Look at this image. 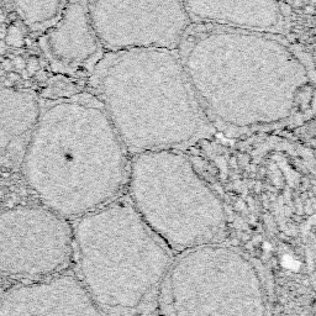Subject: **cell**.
<instances>
[{
  "label": "cell",
  "mask_w": 316,
  "mask_h": 316,
  "mask_svg": "<svg viewBox=\"0 0 316 316\" xmlns=\"http://www.w3.org/2000/svg\"><path fill=\"white\" fill-rule=\"evenodd\" d=\"M0 66H2L3 69H5L7 72H10V70H14L13 69V62H11L10 58L5 57V58H2L0 60Z\"/></svg>",
  "instance_id": "cell-14"
},
{
  "label": "cell",
  "mask_w": 316,
  "mask_h": 316,
  "mask_svg": "<svg viewBox=\"0 0 316 316\" xmlns=\"http://www.w3.org/2000/svg\"><path fill=\"white\" fill-rule=\"evenodd\" d=\"M128 153L179 150L214 127L177 50L104 52L85 81Z\"/></svg>",
  "instance_id": "cell-3"
},
{
  "label": "cell",
  "mask_w": 316,
  "mask_h": 316,
  "mask_svg": "<svg viewBox=\"0 0 316 316\" xmlns=\"http://www.w3.org/2000/svg\"><path fill=\"white\" fill-rule=\"evenodd\" d=\"M7 78L10 79L11 82L16 83L17 81H20V79H23V77H21V73L16 72V70H10V72H8Z\"/></svg>",
  "instance_id": "cell-15"
},
{
  "label": "cell",
  "mask_w": 316,
  "mask_h": 316,
  "mask_svg": "<svg viewBox=\"0 0 316 316\" xmlns=\"http://www.w3.org/2000/svg\"><path fill=\"white\" fill-rule=\"evenodd\" d=\"M3 84H4L5 87H14V85H15V83H14V82H11L10 79L4 78V81H3Z\"/></svg>",
  "instance_id": "cell-17"
},
{
  "label": "cell",
  "mask_w": 316,
  "mask_h": 316,
  "mask_svg": "<svg viewBox=\"0 0 316 316\" xmlns=\"http://www.w3.org/2000/svg\"><path fill=\"white\" fill-rule=\"evenodd\" d=\"M177 51L214 128L277 127L311 108L314 67L287 36L192 24Z\"/></svg>",
  "instance_id": "cell-1"
},
{
  "label": "cell",
  "mask_w": 316,
  "mask_h": 316,
  "mask_svg": "<svg viewBox=\"0 0 316 316\" xmlns=\"http://www.w3.org/2000/svg\"><path fill=\"white\" fill-rule=\"evenodd\" d=\"M40 114L41 108L33 98L0 103V159L21 162Z\"/></svg>",
  "instance_id": "cell-12"
},
{
  "label": "cell",
  "mask_w": 316,
  "mask_h": 316,
  "mask_svg": "<svg viewBox=\"0 0 316 316\" xmlns=\"http://www.w3.org/2000/svg\"><path fill=\"white\" fill-rule=\"evenodd\" d=\"M2 14H3V9L0 8V15H2Z\"/></svg>",
  "instance_id": "cell-18"
},
{
  "label": "cell",
  "mask_w": 316,
  "mask_h": 316,
  "mask_svg": "<svg viewBox=\"0 0 316 316\" xmlns=\"http://www.w3.org/2000/svg\"><path fill=\"white\" fill-rule=\"evenodd\" d=\"M7 20L10 24H15L17 20H20V16H19V14L16 13V11L11 10V11H9L8 15H7Z\"/></svg>",
  "instance_id": "cell-16"
},
{
  "label": "cell",
  "mask_w": 316,
  "mask_h": 316,
  "mask_svg": "<svg viewBox=\"0 0 316 316\" xmlns=\"http://www.w3.org/2000/svg\"><path fill=\"white\" fill-rule=\"evenodd\" d=\"M164 283L170 316H267L256 266L217 242L178 254Z\"/></svg>",
  "instance_id": "cell-6"
},
{
  "label": "cell",
  "mask_w": 316,
  "mask_h": 316,
  "mask_svg": "<svg viewBox=\"0 0 316 316\" xmlns=\"http://www.w3.org/2000/svg\"><path fill=\"white\" fill-rule=\"evenodd\" d=\"M126 188L137 215L171 252L213 244L225 231L221 198L178 150L134 155Z\"/></svg>",
  "instance_id": "cell-5"
},
{
  "label": "cell",
  "mask_w": 316,
  "mask_h": 316,
  "mask_svg": "<svg viewBox=\"0 0 316 316\" xmlns=\"http://www.w3.org/2000/svg\"><path fill=\"white\" fill-rule=\"evenodd\" d=\"M11 62H13V69L16 70V72L21 73L24 69H25L26 66V61L24 60L21 56H16L15 58L11 60Z\"/></svg>",
  "instance_id": "cell-13"
},
{
  "label": "cell",
  "mask_w": 316,
  "mask_h": 316,
  "mask_svg": "<svg viewBox=\"0 0 316 316\" xmlns=\"http://www.w3.org/2000/svg\"><path fill=\"white\" fill-rule=\"evenodd\" d=\"M51 72L84 82L104 54L88 14L87 0H69L60 20L39 39Z\"/></svg>",
  "instance_id": "cell-9"
},
{
  "label": "cell",
  "mask_w": 316,
  "mask_h": 316,
  "mask_svg": "<svg viewBox=\"0 0 316 316\" xmlns=\"http://www.w3.org/2000/svg\"><path fill=\"white\" fill-rule=\"evenodd\" d=\"M79 279L105 316H137L163 287L173 254L127 198L76 220Z\"/></svg>",
  "instance_id": "cell-4"
},
{
  "label": "cell",
  "mask_w": 316,
  "mask_h": 316,
  "mask_svg": "<svg viewBox=\"0 0 316 316\" xmlns=\"http://www.w3.org/2000/svg\"><path fill=\"white\" fill-rule=\"evenodd\" d=\"M42 207L0 213V273L20 277H51L75 253L73 226Z\"/></svg>",
  "instance_id": "cell-7"
},
{
  "label": "cell",
  "mask_w": 316,
  "mask_h": 316,
  "mask_svg": "<svg viewBox=\"0 0 316 316\" xmlns=\"http://www.w3.org/2000/svg\"><path fill=\"white\" fill-rule=\"evenodd\" d=\"M128 163L103 104L87 90L45 106L21 159L33 194L69 221L120 198Z\"/></svg>",
  "instance_id": "cell-2"
},
{
  "label": "cell",
  "mask_w": 316,
  "mask_h": 316,
  "mask_svg": "<svg viewBox=\"0 0 316 316\" xmlns=\"http://www.w3.org/2000/svg\"><path fill=\"white\" fill-rule=\"evenodd\" d=\"M87 7L105 52L177 50L192 25L183 0H87Z\"/></svg>",
  "instance_id": "cell-8"
},
{
  "label": "cell",
  "mask_w": 316,
  "mask_h": 316,
  "mask_svg": "<svg viewBox=\"0 0 316 316\" xmlns=\"http://www.w3.org/2000/svg\"><path fill=\"white\" fill-rule=\"evenodd\" d=\"M0 316H105L75 275H56L9 290Z\"/></svg>",
  "instance_id": "cell-10"
},
{
  "label": "cell",
  "mask_w": 316,
  "mask_h": 316,
  "mask_svg": "<svg viewBox=\"0 0 316 316\" xmlns=\"http://www.w3.org/2000/svg\"><path fill=\"white\" fill-rule=\"evenodd\" d=\"M192 24H204L287 36L282 0H183Z\"/></svg>",
  "instance_id": "cell-11"
}]
</instances>
